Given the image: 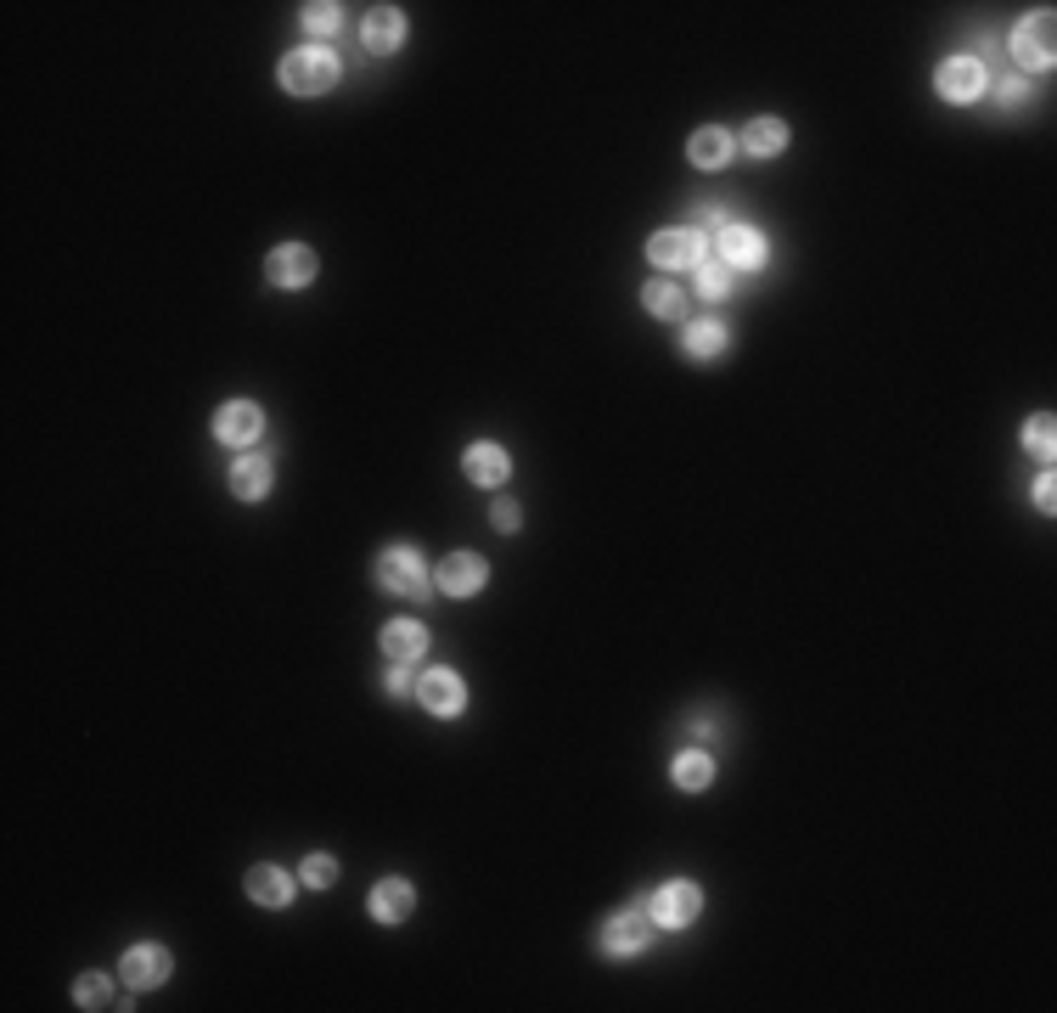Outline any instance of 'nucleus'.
<instances>
[{
	"label": "nucleus",
	"mask_w": 1057,
	"mask_h": 1013,
	"mask_svg": "<svg viewBox=\"0 0 1057 1013\" xmlns=\"http://www.w3.org/2000/svg\"><path fill=\"white\" fill-rule=\"evenodd\" d=\"M282 85L293 96H321L338 85V57L327 46H298L293 57H282Z\"/></svg>",
	"instance_id": "obj_1"
},
{
	"label": "nucleus",
	"mask_w": 1057,
	"mask_h": 1013,
	"mask_svg": "<svg viewBox=\"0 0 1057 1013\" xmlns=\"http://www.w3.org/2000/svg\"><path fill=\"white\" fill-rule=\"evenodd\" d=\"M377 586H383V592H395V597H427L434 574H427V563H422L411 547H395V552H383V558H377Z\"/></svg>",
	"instance_id": "obj_2"
},
{
	"label": "nucleus",
	"mask_w": 1057,
	"mask_h": 1013,
	"mask_svg": "<svg viewBox=\"0 0 1057 1013\" xmlns=\"http://www.w3.org/2000/svg\"><path fill=\"white\" fill-rule=\"evenodd\" d=\"M939 96H946V102H978V96H985L990 91V73H985V62H978V57H951L946 68H939Z\"/></svg>",
	"instance_id": "obj_3"
},
{
	"label": "nucleus",
	"mask_w": 1057,
	"mask_h": 1013,
	"mask_svg": "<svg viewBox=\"0 0 1057 1013\" xmlns=\"http://www.w3.org/2000/svg\"><path fill=\"white\" fill-rule=\"evenodd\" d=\"M265 277L277 282V288H309L316 282V254H309L304 243H287L265 259Z\"/></svg>",
	"instance_id": "obj_4"
},
{
	"label": "nucleus",
	"mask_w": 1057,
	"mask_h": 1013,
	"mask_svg": "<svg viewBox=\"0 0 1057 1013\" xmlns=\"http://www.w3.org/2000/svg\"><path fill=\"white\" fill-rule=\"evenodd\" d=\"M647 254L663 270H692V265H703V237L697 231H658V237L647 243Z\"/></svg>",
	"instance_id": "obj_5"
},
{
	"label": "nucleus",
	"mask_w": 1057,
	"mask_h": 1013,
	"mask_svg": "<svg viewBox=\"0 0 1057 1013\" xmlns=\"http://www.w3.org/2000/svg\"><path fill=\"white\" fill-rule=\"evenodd\" d=\"M1012 57L1030 62V68H1046L1052 62V12H1035L1012 28Z\"/></svg>",
	"instance_id": "obj_6"
},
{
	"label": "nucleus",
	"mask_w": 1057,
	"mask_h": 1013,
	"mask_svg": "<svg viewBox=\"0 0 1057 1013\" xmlns=\"http://www.w3.org/2000/svg\"><path fill=\"white\" fill-rule=\"evenodd\" d=\"M697 912H703V889H697V884H663V889L653 895V918L670 923V929L692 923Z\"/></svg>",
	"instance_id": "obj_7"
},
{
	"label": "nucleus",
	"mask_w": 1057,
	"mask_h": 1013,
	"mask_svg": "<svg viewBox=\"0 0 1057 1013\" xmlns=\"http://www.w3.org/2000/svg\"><path fill=\"white\" fill-rule=\"evenodd\" d=\"M164 980H169V952H164V946L141 941V946H130V952H125V986L152 991V986H164Z\"/></svg>",
	"instance_id": "obj_8"
},
{
	"label": "nucleus",
	"mask_w": 1057,
	"mask_h": 1013,
	"mask_svg": "<svg viewBox=\"0 0 1057 1013\" xmlns=\"http://www.w3.org/2000/svg\"><path fill=\"white\" fill-rule=\"evenodd\" d=\"M259 428H265V417H259L254 400H231V406H220V417H214V434H220L225 445H254Z\"/></svg>",
	"instance_id": "obj_9"
},
{
	"label": "nucleus",
	"mask_w": 1057,
	"mask_h": 1013,
	"mask_svg": "<svg viewBox=\"0 0 1057 1013\" xmlns=\"http://www.w3.org/2000/svg\"><path fill=\"white\" fill-rule=\"evenodd\" d=\"M484 586V558L479 552H450L439 563V592L445 597H473Z\"/></svg>",
	"instance_id": "obj_10"
},
{
	"label": "nucleus",
	"mask_w": 1057,
	"mask_h": 1013,
	"mask_svg": "<svg viewBox=\"0 0 1057 1013\" xmlns=\"http://www.w3.org/2000/svg\"><path fill=\"white\" fill-rule=\"evenodd\" d=\"M361 40H366V51H377V57H395V51L406 46V18H400L395 7H377V12L366 18V28H361Z\"/></svg>",
	"instance_id": "obj_11"
},
{
	"label": "nucleus",
	"mask_w": 1057,
	"mask_h": 1013,
	"mask_svg": "<svg viewBox=\"0 0 1057 1013\" xmlns=\"http://www.w3.org/2000/svg\"><path fill=\"white\" fill-rule=\"evenodd\" d=\"M416 698H422V705L434 710V715H456L467 692H461V676H456V671H427V676L416 682Z\"/></svg>",
	"instance_id": "obj_12"
},
{
	"label": "nucleus",
	"mask_w": 1057,
	"mask_h": 1013,
	"mask_svg": "<svg viewBox=\"0 0 1057 1013\" xmlns=\"http://www.w3.org/2000/svg\"><path fill=\"white\" fill-rule=\"evenodd\" d=\"M383 653L395 659V665H416V659L427 653V631L416 626V619H395V626H383Z\"/></svg>",
	"instance_id": "obj_13"
},
{
	"label": "nucleus",
	"mask_w": 1057,
	"mask_h": 1013,
	"mask_svg": "<svg viewBox=\"0 0 1057 1013\" xmlns=\"http://www.w3.org/2000/svg\"><path fill=\"white\" fill-rule=\"evenodd\" d=\"M765 259V243H760V231L754 225H726L720 231V265H742V270H754Z\"/></svg>",
	"instance_id": "obj_14"
},
{
	"label": "nucleus",
	"mask_w": 1057,
	"mask_h": 1013,
	"mask_svg": "<svg viewBox=\"0 0 1057 1013\" xmlns=\"http://www.w3.org/2000/svg\"><path fill=\"white\" fill-rule=\"evenodd\" d=\"M602 946H608L613 957H636V952L647 946V918H642V912H619V918L602 929Z\"/></svg>",
	"instance_id": "obj_15"
},
{
	"label": "nucleus",
	"mask_w": 1057,
	"mask_h": 1013,
	"mask_svg": "<svg viewBox=\"0 0 1057 1013\" xmlns=\"http://www.w3.org/2000/svg\"><path fill=\"white\" fill-rule=\"evenodd\" d=\"M411 901H416V895H411L406 878H383V884L372 889V918H377V923H400V918L411 912Z\"/></svg>",
	"instance_id": "obj_16"
},
{
	"label": "nucleus",
	"mask_w": 1057,
	"mask_h": 1013,
	"mask_svg": "<svg viewBox=\"0 0 1057 1013\" xmlns=\"http://www.w3.org/2000/svg\"><path fill=\"white\" fill-rule=\"evenodd\" d=\"M248 895H254L259 907H287L293 901V878L282 868H254L248 873Z\"/></svg>",
	"instance_id": "obj_17"
},
{
	"label": "nucleus",
	"mask_w": 1057,
	"mask_h": 1013,
	"mask_svg": "<svg viewBox=\"0 0 1057 1013\" xmlns=\"http://www.w3.org/2000/svg\"><path fill=\"white\" fill-rule=\"evenodd\" d=\"M506 474H513V462H506L501 445H467V479H479V485H501Z\"/></svg>",
	"instance_id": "obj_18"
},
{
	"label": "nucleus",
	"mask_w": 1057,
	"mask_h": 1013,
	"mask_svg": "<svg viewBox=\"0 0 1057 1013\" xmlns=\"http://www.w3.org/2000/svg\"><path fill=\"white\" fill-rule=\"evenodd\" d=\"M742 147H749L754 159H771V152L788 147V125H782V119H749V130H742Z\"/></svg>",
	"instance_id": "obj_19"
},
{
	"label": "nucleus",
	"mask_w": 1057,
	"mask_h": 1013,
	"mask_svg": "<svg viewBox=\"0 0 1057 1013\" xmlns=\"http://www.w3.org/2000/svg\"><path fill=\"white\" fill-rule=\"evenodd\" d=\"M231 490H237L243 501H259V496L270 490V462H259V456H243L237 467H231Z\"/></svg>",
	"instance_id": "obj_20"
},
{
	"label": "nucleus",
	"mask_w": 1057,
	"mask_h": 1013,
	"mask_svg": "<svg viewBox=\"0 0 1057 1013\" xmlns=\"http://www.w3.org/2000/svg\"><path fill=\"white\" fill-rule=\"evenodd\" d=\"M686 152H692V164H703V170H720V164L731 159V136L709 125V130H697V136H692V147H686Z\"/></svg>",
	"instance_id": "obj_21"
},
{
	"label": "nucleus",
	"mask_w": 1057,
	"mask_h": 1013,
	"mask_svg": "<svg viewBox=\"0 0 1057 1013\" xmlns=\"http://www.w3.org/2000/svg\"><path fill=\"white\" fill-rule=\"evenodd\" d=\"M686 349H692V356H720V349H726V327L720 322H692L686 327Z\"/></svg>",
	"instance_id": "obj_22"
},
{
	"label": "nucleus",
	"mask_w": 1057,
	"mask_h": 1013,
	"mask_svg": "<svg viewBox=\"0 0 1057 1013\" xmlns=\"http://www.w3.org/2000/svg\"><path fill=\"white\" fill-rule=\"evenodd\" d=\"M642 304L653 310V316H663V322H670V316H681V288H676V282H647Z\"/></svg>",
	"instance_id": "obj_23"
},
{
	"label": "nucleus",
	"mask_w": 1057,
	"mask_h": 1013,
	"mask_svg": "<svg viewBox=\"0 0 1057 1013\" xmlns=\"http://www.w3.org/2000/svg\"><path fill=\"white\" fill-rule=\"evenodd\" d=\"M709 777H715L709 755H681V760H676V783H681V789H709Z\"/></svg>",
	"instance_id": "obj_24"
},
{
	"label": "nucleus",
	"mask_w": 1057,
	"mask_h": 1013,
	"mask_svg": "<svg viewBox=\"0 0 1057 1013\" xmlns=\"http://www.w3.org/2000/svg\"><path fill=\"white\" fill-rule=\"evenodd\" d=\"M73 1002H80V1008H107L113 986L102 980V974H80V980H73Z\"/></svg>",
	"instance_id": "obj_25"
},
{
	"label": "nucleus",
	"mask_w": 1057,
	"mask_h": 1013,
	"mask_svg": "<svg viewBox=\"0 0 1057 1013\" xmlns=\"http://www.w3.org/2000/svg\"><path fill=\"white\" fill-rule=\"evenodd\" d=\"M697 293L703 299H726L731 293V265H720V259L715 265H697Z\"/></svg>",
	"instance_id": "obj_26"
},
{
	"label": "nucleus",
	"mask_w": 1057,
	"mask_h": 1013,
	"mask_svg": "<svg viewBox=\"0 0 1057 1013\" xmlns=\"http://www.w3.org/2000/svg\"><path fill=\"white\" fill-rule=\"evenodd\" d=\"M304 28H309V34H332V28H338V7H327V0L304 7Z\"/></svg>",
	"instance_id": "obj_27"
},
{
	"label": "nucleus",
	"mask_w": 1057,
	"mask_h": 1013,
	"mask_svg": "<svg viewBox=\"0 0 1057 1013\" xmlns=\"http://www.w3.org/2000/svg\"><path fill=\"white\" fill-rule=\"evenodd\" d=\"M332 878H338V862H332V855H309V862H304V884L327 889Z\"/></svg>",
	"instance_id": "obj_28"
},
{
	"label": "nucleus",
	"mask_w": 1057,
	"mask_h": 1013,
	"mask_svg": "<svg viewBox=\"0 0 1057 1013\" xmlns=\"http://www.w3.org/2000/svg\"><path fill=\"white\" fill-rule=\"evenodd\" d=\"M996 96H1001L1007 107H1024V102H1030V85L1018 80V73H1001V80H996Z\"/></svg>",
	"instance_id": "obj_29"
},
{
	"label": "nucleus",
	"mask_w": 1057,
	"mask_h": 1013,
	"mask_svg": "<svg viewBox=\"0 0 1057 1013\" xmlns=\"http://www.w3.org/2000/svg\"><path fill=\"white\" fill-rule=\"evenodd\" d=\"M1024 440H1030V451H1041V456H1052V417H1035V422H1030V434H1024Z\"/></svg>",
	"instance_id": "obj_30"
},
{
	"label": "nucleus",
	"mask_w": 1057,
	"mask_h": 1013,
	"mask_svg": "<svg viewBox=\"0 0 1057 1013\" xmlns=\"http://www.w3.org/2000/svg\"><path fill=\"white\" fill-rule=\"evenodd\" d=\"M692 225H709V231H726V214H720V209H692Z\"/></svg>",
	"instance_id": "obj_31"
},
{
	"label": "nucleus",
	"mask_w": 1057,
	"mask_h": 1013,
	"mask_svg": "<svg viewBox=\"0 0 1057 1013\" xmlns=\"http://www.w3.org/2000/svg\"><path fill=\"white\" fill-rule=\"evenodd\" d=\"M495 529H518V506H513V501L495 506Z\"/></svg>",
	"instance_id": "obj_32"
},
{
	"label": "nucleus",
	"mask_w": 1057,
	"mask_h": 1013,
	"mask_svg": "<svg viewBox=\"0 0 1057 1013\" xmlns=\"http://www.w3.org/2000/svg\"><path fill=\"white\" fill-rule=\"evenodd\" d=\"M1035 501H1041L1046 513H1052V501H1057V485H1052V479H1041V485H1035Z\"/></svg>",
	"instance_id": "obj_33"
},
{
	"label": "nucleus",
	"mask_w": 1057,
	"mask_h": 1013,
	"mask_svg": "<svg viewBox=\"0 0 1057 1013\" xmlns=\"http://www.w3.org/2000/svg\"><path fill=\"white\" fill-rule=\"evenodd\" d=\"M411 682H406V665H395V671H388V692H406Z\"/></svg>",
	"instance_id": "obj_34"
}]
</instances>
